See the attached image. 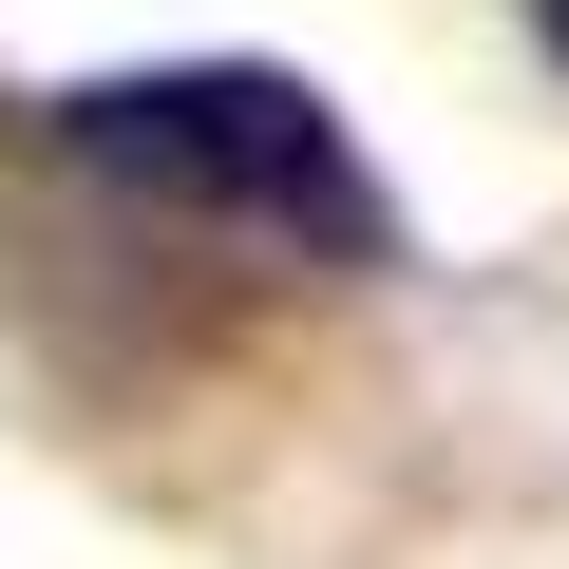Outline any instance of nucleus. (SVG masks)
Segmentation results:
<instances>
[{"instance_id": "obj_1", "label": "nucleus", "mask_w": 569, "mask_h": 569, "mask_svg": "<svg viewBox=\"0 0 569 569\" xmlns=\"http://www.w3.org/2000/svg\"><path fill=\"white\" fill-rule=\"evenodd\" d=\"M77 171L152 190V209H209V228H266V247H305V266H380V190L342 152V114L305 77H266V58H171V77H77L39 114Z\"/></svg>"}, {"instance_id": "obj_2", "label": "nucleus", "mask_w": 569, "mask_h": 569, "mask_svg": "<svg viewBox=\"0 0 569 569\" xmlns=\"http://www.w3.org/2000/svg\"><path fill=\"white\" fill-rule=\"evenodd\" d=\"M531 20H550V58H569V0H531Z\"/></svg>"}]
</instances>
